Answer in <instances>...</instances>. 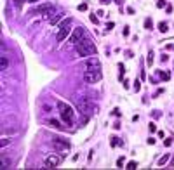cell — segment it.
Returning a JSON list of instances; mask_svg holds the SVG:
<instances>
[{"instance_id": "4fadbf2b", "label": "cell", "mask_w": 174, "mask_h": 170, "mask_svg": "<svg viewBox=\"0 0 174 170\" xmlns=\"http://www.w3.org/2000/svg\"><path fill=\"white\" fill-rule=\"evenodd\" d=\"M0 68H2V71H5V69L9 68V61H7V57H5V56H2V57H0Z\"/></svg>"}, {"instance_id": "6da1fadb", "label": "cell", "mask_w": 174, "mask_h": 170, "mask_svg": "<svg viewBox=\"0 0 174 170\" xmlns=\"http://www.w3.org/2000/svg\"><path fill=\"white\" fill-rule=\"evenodd\" d=\"M75 106H77V109L85 118H91V116H94L98 113V108L94 106V102L91 101L89 97H78V99H75Z\"/></svg>"}, {"instance_id": "2e32d148", "label": "cell", "mask_w": 174, "mask_h": 170, "mask_svg": "<svg viewBox=\"0 0 174 170\" xmlns=\"http://www.w3.org/2000/svg\"><path fill=\"white\" fill-rule=\"evenodd\" d=\"M167 160H169V155H164V156L158 160V165H160V167H162V165H165V163H167Z\"/></svg>"}, {"instance_id": "ba28073f", "label": "cell", "mask_w": 174, "mask_h": 170, "mask_svg": "<svg viewBox=\"0 0 174 170\" xmlns=\"http://www.w3.org/2000/svg\"><path fill=\"white\" fill-rule=\"evenodd\" d=\"M59 163H61V158H59V156L49 155V156L45 158V167H44V169H56Z\"/></svg>"}, {"instance_id": "44dd1931", "label": "cell", "mask_w": 174, "mask_h": 170, "mask_svg": "<svg viewBox=\"0 0 174 170\" xmlns=\"http://www.w3.org/2000/svg\"><path fill=\"white\" fill-rule=\"evenodd\" d=\"M14 3H16V7H18V9H21V7H23V3H25V0H14Z\"/></svg>"}, {"instance_id": "f546056e", "label": "cell", "mask_w": 174, "mask_h": 170, "mask_svg": "<svg viewBox=\"0 0 174 170\" xmlns=\"http://www.w3.org/2000/svg\"><path fill=\"white\" fill-rule=\"evenodd\" d=\"M164 144H165V146H171V144H172V141H171V139H165V142H164Z\"/></svg>"}, {"instance_id": "4dcf8cb0", "label": "cell", "mask_w": 174, "mask_h": 170, "mask_svg": "<svg viewBox=\"0 0 174 170\" xmlns=\"http://www.w3.org/2000/svg\"><path fill=\"white\" fill-rule=\"evenodd\" d=\"M122 2H124V0H115V3H118V5H122Z\"/></svg>"}, {"instance_id": "5b68a950", "label": "cell", "mask_w": 174, "mask_h": 170, "mask_svg": "<svg viewBox=\"0 0 174 170\" xmlns=\"http://www.w3.org/2000/svg\"><path fill=\"white\" fill-rule=\"evenodd\" d=\"M52 148H54L56 151H61V153H65V151H68V149H70V142L66 141V139L54 137V139H52Z\"/></svg>"}, {"instance_id": "7402d4cb", "label": "cell", "mask_w": 174, "mask_h": 170, "mask_svg": "<svg viewBox=\"0 0 174 170\" xmlns=\"http://www.w3.org/2000/svg\"><path fill=\"white\" fill-rule=\"evenodd\" d=\"M117 167H118V169L124 167V158H118V160H117Z\"/></svg>"}, {"instance_id": "83f0119b", "label": "cell", "mask_w": 174, "mask_h": 170, "mask_svg": "<svg viewBox=\"0 0 174 170\" xmlns=\"http://www.w3.org/2000/svg\"><path fill=\"white\" fill-rule=\"evenodd\" d=\"M134 89H136V92H138L139 89H141V85H139V82H138V80H136V83H134Z\"/></svg>"}, {"instance_id": "7c38bea8", "label": "cell", "mask_w": 174, "mask_h": 170, "mask_svg": "<svg viewBox=\"0 0 174 170\" xmlns=\"http://www.w3.org/2000/svg\"><path fill=\"white\" fill-rule=\"evenodd\" d=\"M9 167H11V160H9V158H5V156H4V155H2V163H0V169H9Z\"/></svg>"}, {"instance_id": "d6986e66", "label": "cell", "mask_w": 174, "mask_h": 170, "mask_svg": "<svg viewBox=\"0 0 174 170\" xmlns=\"http://www.w3.org/2000/svg\"><path fill=\"white\" fill-rule=\"evenodd\" d=\"M146 63H148V64H150V66H151V64H153V54H151V52H150V54H148V57H146Z\"/></svg>"}, {"instance_id": "8fae6325", "label": "cell", "mask_w": 174, "mask_h": 170, "mask_svg": "<svg viewBox=\"0 0 174 170\" xmlns=\"http://www.w3.org/2000/svg\"><path fill=\"white\" fill-rule=\"evenodd\" d=\"M49 125H51L52 129H58V130H65V127H63V125H61L58 120H51V122H49Z\"/></svg>"}, {"instance_id": "cb8c5ba5", "label": "cell", "mask_w": 174, "mask_h": 170, "mask_svg": "<svg viewBox=\"0 0 174 170\" xmlns=\"http://www.w3.org/2000/svg\"><path fill=\"white\" fill-rule=\"evenodd\" d=\"M78 10H87V3H80L78 5Z\"/></svg>"}, {"instance_id": "603a6c76", "label": "cell", "mask_w": 174, "mask_h": 170, "mask_svg": "<svg viewBox=\"0 0 174 170\" xmlns=\"http://www.w3.org/2000/svg\"><path fill=\"white\" fill-rule=\"evenodd\" d=\"M164 5H165V0H158V2H157V7H158V9H162Z\"/></svg>"}, {"instance_id": "8992f818", "label": "cell", "mask_w": 174, "mask_h": 170, "mask_svg": "<svg viewBox=\"0 0 174 170\" xmlns=\"http://www.w3.org/2000/svg\"><path fill=\"white\" fill-rule=\"evenodd\" d=\"M103 78L101 71H84V80L85 83H98Z\"/></svg>"}, {"instance_id": "5bb4252c", "label": "cell", "mask_w": 174, "mask_h": 170, "mask_svg": "<svg viewBox=\"0 0 174 170\" xmlns=\"http://www.w3.org/2000/svg\"><path fill=\"white\" fill-rule=\"evenodd\" d=\"M144 28H146V30H151V28H153V23H151V19H150V17H146V19H144Z\"/></svg>"}, {"instance_id": "ffe728a7", "label": "cell", "mask_w": 174, "mask_h": 170, "mask_svg": "<svg viewBox=\"0 0 174 170\" xmlns=\"http://www.w3.org/2000/svg\"><path fill=\"white\" fill-rule=\"evenodd\" d=\"M7 144H9V139H7V137H2V141H0V146H2V148H5Z\"/></svg>"}, {"instance_id": "52a82bcc", "label": "cell", "mask_w": 174, "mask_h": 170, "mask_svg": "<svg viewBox=\"0 0 174 170\" xmlns=\"http://www.w3.org/2000/svg\"><path fill=\"white\" fill-rule=\"evenodd\" d=\"M85 71H101V64H99V59L94 56V57H89L85 61Z\"/></svg>"}, {"instance_id": "9a60e30c", "label": "cell", "mask_w": 174, "mask_h": 170, "mask_svg": "<svg viewBox=\"0 0 174 170\" xmlns=\"http://www.w3.org/2000/svg\"><path fill=\"white\" fill-rule=\"evenodd\" d=\"M158 30H160L162 33H165V31L169 30V26H167V23H158Z\"/></svg>"}, {"instance_id": "ac0fdd59", "label": "cell", "mask_w": 174, "mask_h": 170, "mask_svg": "<svg viewBox=\"0 0 174 170\" xmlns=\"http://www.w3.org/2000/svg\"><path fill=\"white\" fill-rule=\"evenodd\" d=\"M136 167H138V163H136V162H129L125 169H129V170H134V169H136Z\"/></svg>"}, {"instance_id": "d4e9b609", "label": "cell", "mask_w": 174, "mask_h": 170, "mask_svg": "<svg viewBox=\"0 0 174 170\" xmlns=\"http://www.w3.org/2000/svg\"><path fill=\"white\" fill-rule=\"evenodd\" d=\"M118 144V137H111V146H117Z\"/></svg>"}, {"instance_id": "9c48e42d", "label": "cell", "mask_w": 174, "mask_h": 170, "mask_svg": "<svg viewBox=\"0 0 174 170\" xmlns=\"http://www.w3.org/2000/svg\"><path fill=\"white\" fill-rule=\"evenodd\" d=\"M85 36V31H84V28H75V31H73V35L70 36V43H78L82 38Z\"/></svg>"}, {"instance_id": "1f68e13d", "label": "cell", "mask_w": 174, "mask_h": 170, "mask_svg": "<svg viewBox=\"0 0 174 170\" xmlns=\"http://www.w3.org/2000/svg\"><path fill=\"white\" fill-rule=\"evenodd\" d=\"M28 2H32V3H35V2H38V0H28Z\"/></svg>"}, {"instance_id": "4316f807", "label": "cell", "mask_w": 174, "mask_h": 170, "mask_svg": "<svg viewBox=\"0 0 174 170\" xmlns=\"http://www.w3.org/2000/svg\"><path fill=\"white\" fill-rule=\"evenodd\" d=\"M157 130V127H155V123H150V132H155Z\"/></svg>"}, {"instance_id": "30bf717a", "label": "cell", "mask_w": 174, "mask_h": 170, "mask_svg": "<svg viewBox=\"0 0 174 170\" xmlns=\"http://www.w3.org/2000/svg\"><path fill=\"white\" fill-rule=\"evenodd\" d=\"M52 12H54L52 3H42L33 10V14H52Z\"/></svg>"}, {"instance_id": "277c9868", "label": "cell", "mask_w": 174, "mask_h": 170, "mask_svg": "<svg viewBox=\"0 0 174 170\" xmlns=\"http://www.w3.org/2000/svg\"><path fill=\"white\" fill-rule=\"evenodd\" d=\"M71 33V19H65V21H61V24L58 26V35H56V38H58V42H63L68 35Z\"/></svg>"}, {"instance_id": "e0dca14e", "label": "cell", "mask_w": 174, "mask_h": 170, "mask_svg": "<svg viewBox=\"0 0 174 170\" xmlns=\"http://www.w3.org/2000/svg\"><path fill=\"white\" fill-rule=\"evenodd\" d=\"M158 76L164 78V80H169V78H171V75H169V73H164V71H158Z\"/></svg>"}, {"instance_id": "f1b7e54d", "label": "cell", "mask_w": 174, "mask_h": 170, "mask_svg": "<svg viewBox=\"0 0 174 170\" xmlns=\"http://www.w3.org/2000/svg\"><path fill=\"white\" fill-rule=\"evenodd\" d=\"M91 21H92V23H94V24H96V23H98V17H96V16H94V14H92V16H91Z\"/></svg>"}, {"instance_id": "484cf974", "label": "cell", "mask_w": 174, "mask_h": 170, "mask_svg": "<svg viewBox=\"0 0 174 170\" xmlns=\"http://www.w3.org/2000/svg\"><path fill=\"white\" fill-rule=\"evenodd\" d=\"M113 115H115V116H120V109L115 108V109H113Z\"/></svg>"}, {"instance_id": "7a4b0ae2", "label": "cell", "mask_w": 174, "mask_h": 170, "mask_svg": "<svg viewBox=\"0 0 174 170\" xmlns=\"http://www.w3.org/2000/svg\"><path fill=\"white\" fill-rule=\"evenodd\" d=\"M75 52L80 56V57H87V56H96V45L91 38L84 36L78 43H75Z\"/></svg>"}, {"instance_id": "3957f363", "label": "cell", "mask_w": 174, "mask_h": 170, "mask_svg": "<svg viewBox=\"0 0 174 170\" xmlns=\"http://www.w3.org/2000/svg\"><path fill=\"white\" fill-rule=\"evenodd\" d=\"M58 109H59V115H61V118H63V120H65L68 125H71V123H73V120H75L73 108H71L70 104H66V102L58 101Z\"/></svg>"}]
</instances>
